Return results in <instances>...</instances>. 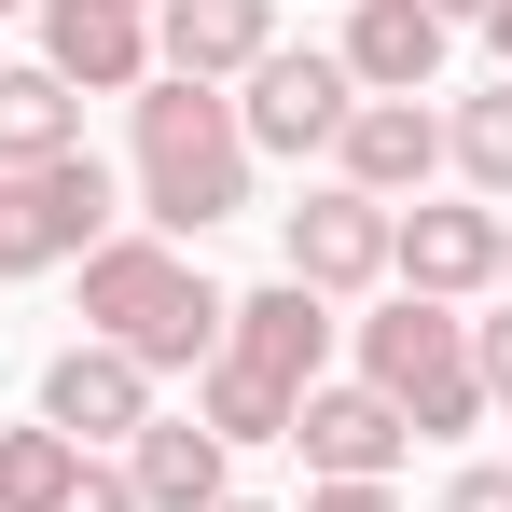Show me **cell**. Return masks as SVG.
Returning a JSON list of instances; mask_svg holds the SVG:
<instances>
[{"label": "cell", "mask_w": 512, "mask_h": 512, "mask_svg": "<svg viewBox=\"0 0 512 512\" xmlns=\"http://www.w3.org/2000/svg\"><path fill=\"white\" fill-rule=\"evenodd\" d=\"M70 512H139V485H125L111 457H84V485H70Z\"/></svg>", "instance_id": "obj_21"}, {"label": "cell", "mask_w": 512, "mask_h": 512, "mask_svg": "<svg viewBox=\"0 0 512 512\" xmlns=\"http://www.w3.org/2000/svg\"><path fill=\"white\" fill-rule=\"evenodd\" d=\"M70 485H84V443L70 429H0V512H70Z\"/></svg>", "instance_id": "obj_18"}, {"label": "cell", "mask_w": 512, "mask_h": 512, "mask_svg": "<svg viewBox=\"0 0 512 512\" xmlns=\"http://www.w3.org/2000/svg\"><path fill=\"white\" fill-rule=\"evenodd\" d=\"M485 42H499V84H512V0H499V14H485Z\"/></svg>", "instance_id": "obj_24"}, {"label": "cell", "mask_w": 512, "mask_h": 512, "mask_svg": "<svg viewBox=\"0 0 512 512\" xmlns=\"http://www.w3.org/2000/svg\"><path fill=\"white\" fill-rule=\"evenodd\" d=\"M499 291H512V222H499Z\"/></svg>", "instance_id": "obj_25"}, {"label": "cell", "mask_w": 512, "mask_h": 512, "mask_svg": "<svg viewBox=\"0 0 512 512\" xmlns=\"http://www.w3.org/2000/svg\"><path fill=\"white\" fill-rule=\"evenodd\" d=\"M429 14H443V28H485V14H499V0H429Z\"/></svg>", "instance_id": "obj_23"}, {"label": "cell", "mask_w": 512, "mask_h": 512, "mask_svg": "<svg viewBox=\"0 0 512 512\" xmlns=\"http://www.w3.org/2000/svg\"><path fill=\"white\" fill-rule=\"evenodd\" d=\"M70 277H84V346H125L139 374H208V360H222V305H236V291H208L194 250H167V236H97Z\"/></svg>", "instance_id": "obj_2"}, {"label": "cell", "mask_w": 512, "mask_h": 512, "mask_svg": "<svg viewBox=\"0 0 512 512\" xmlns=\"http://www.w3.org/2000/svg\"><path fill=\"white\" fill-rule=\"evenodd\" d=\"M167 416V402H153V374H139V360H125V346H56V360H42V429H70V443H111V457H125V443H139V429Z\"/></svg>", "instance_id": "obj_10"}, {"label": "cell", "mask_w": 512, "mask_h": 512, "mask_svg": "<svg viewBox=\"0 0 512 512\" xmlns=\"http://www.w3.org/2000/svg\"><path fill=\"white\" fill-rule=\"evenodd\" d=\"M443 42H457V28H443V14H429V0H346V84L360 97H429L443 84Z\"/></svg>", "instance_id": "obj_14"}, {"label": "cell", "mask_w": 512, "mask_h": 512, "mask_svg": "<svg viewBox=\"0 0 512 512\" xmlns=\"http://www.w3.org/2000/svg\"><path fill=\"white\" fill-rule=\"evenodd\" d=\"M277 250H291V291L346 305V291H374V277H388V208H374V194H346V180H319L305 208H277Z\"/></svg>", "instance_id": "obj_9"}, {"label": "cell", "mask_w": 512, "mask_h": 512, "mask_svg": "<svg viewBox=\"0 0 512 512\" xmlns=\"http://www.w3.org/2000/svg\"><path fill=\"white\" fill-rule=\"evenodd\" d=\"M0 14H42V0H0Z\"/></svg>", "instance_id": "obj_27"}, {"label": "cell", "mask_w": 512, "mask_h": 512, "mask_svg": "<svg viewBox=\"0 0 512 512\" xmlns=\"http://www.w3.org/2000/svg\"><path fill=\"white\" fill-rule=\"evenodd\" d=\"M346 111H360V84H346V56L333 42H277L250 84H236V125H250V153H333L346 139Z\"/></svg>", "instance_id": "obj_6"}, {"label": "cell", "mask_w": 512, "mask_h": 512, "mask_svg": "<svg viewBox=\"0 0 512 512\" xmlns=\"http://www.w3.org/2000/svg\"><path fill=\"white\" fill-rule=\"evenodd\" d=\"M277 56V0H153V70L167 84H250Z\"/></svg>", "instance_id": "obj_13"}, {"label": "cell", "mask_w": 512, "mask_h": 512, "mask_svg": "<svg viewBox=\"0 0 512 512\" xmlns=\"http://www.w3.org/2000/svg\"><path fill=\"white\" fill-rule=\"evenodd\" d=\"M250 125H236V97L222 84H153L125 97V194H139V222L167 236V250H194V236H222L236 208H250Z\"/></svg>", "instance_id": "obj_1"}, {"label": "cell", "mask_w": 512, "mask_h": 512, "mask_svg": "<svg viewBox=\"0 0 512 512\" xmlns=\"http://www.w3.org/2000/svg\"><path fill=\"white\" fill-rule=\"evenodd\" d=\"M139 14H153V0H139Z\"/></svg>", "instance_id": "obj_28"}, {"label": "cell", "mask_w": 512, "mask_h": 512, "mask_svg": "<svg viewBox=\"0 0 512 512\" xmlns=\"http://www.w3.org/2000/svg\"><path fill=\"white\" fill-rule=\"evenodd\" d=\"M291 457H305V485H388V471L416 457V429L388 416V402H374L360 374H346V388L319 374V388L291 402Z\"/></svg>", "instance_id": "obj_8"}, {"label": "cell", "mask_w": 512, "mask_h": 512, "mask_svg": "<svg viewBox=\"0 0 512 512\" xmlns=\"http://www.w3.org/2000/svg\"><path fill=\"white\" fill-rule=\"evenodd\" d=\"M333 374V305L319 291H236L222 305V360L194 374V429H222V443H291V402Z\"/></svg>", "instance_id": "obj_3"}, {"label": "cell", "mask_w": 512, "mask_h": 512, "mask_svg": "<svg viewBox=\"0 0 512 512\" xmlns=\"http://www.w3.org/2000/svg\"><path fill=\"white\" fill-rule=\"evenodd\" d=\"M97 236H125V180L97 167V153L0 167V277H70Z\"/></svg>", "instance_id": "obj_5"}, {"label": "cell", "mask_w": 512, "mask_h": 512, "mask_svg": "<svg viewBox=\"0 0 512 512\" xmlns=\"http://www.w3.org/2000/svg\"><path fill=\"white\" fill-rule=\"evenodd\" d=\"M471 374H485V402H512V305L471 319Z\"/></svg>", "instance_id": "obj_20"}, {"label": "cell", "mask_w": 512, "mask_h": 512, "mask_svg": "<svg viewBox=\"0 0 512 512\" xmlns=\"http://www.w3.org/2000/svg\"><path fill=\"white\" fill-rule=\"evenodd\" d=\"M305 512H402L388 485H305Z\"/></svg>", "instance_id": "obj_22"}, {"label": "cell", "mask_w": 512, "mask_h": 512, "mask_svg": "<svg viewBox=\"0 0 512 512\" xmlns=\"http://www.w3.org/2000/svg\"><path fill=\"white\" fill-rule=\"evenodd\" d=\"M443 512H512V457H471V471L443 485Z\"/></svg>", "instance_id": "obj_19"}, {"label": "cell", "mask_w": 512, "mask_h": 512, "mask_svg": "<svg viewBox=\"0 0 512 512\" xmlns=\"http://www.w3.org/2000/svg\"><path fill=\"white\" fill-rule=\"evenodd\" d=\"M346 346H360V388H374L388 416L416 429V443H457V429L485 416V374H471V305L388 291V305H374Z\"/></svg>", "instance_id": "obj_4"}, {"label": "cell", "mask_w": 512, "mask_h": 512, "mask_svg": "<svg viewBox=\"0 0 512 512\" xmlns=\"http://www.w3.org/2000/svg\"><path fill=\"white\" fill-rule=\"evenodd\" d=\"M222 512H277V499H222Z\"/></svg>", "instance_id": "obj_26"}, {"label": "cell", "mask_w": 512, "mask_h": 512, "mask_svg": "<svg viewBox=\"0 0 512 512\" xmlns=\"http://www.w3.org/2000/svg\"><path fill=\"white\" fill-rule=\"evenodd\" d=\"M333 180L374 194V208H416L429 180H443V111L429 97H360L346 139H333Z\"/></svg>", "instance_id": "obj_11"}, {"label": "cell", "mask_w": 512, "mask_h": 512, "mask_svg": "<svg viewBox=\"0 0 512 512\" xmlns=\"http://www.w3.org/2000/svg\"><path fill=\"white\" fill-rule=\"evenodd\" d=\"M56 153H84V97L28 56V70H0V167H56Z\"/></svg>", "instance_id": "obj_16"}, {"label": "cell", "mask_w": 512, "mask_h": 512, "mask_svg": "<svg viewBox=\"0 0 512 512\" xmlns=\"http://www.w3.org/2000/svg\"><path fill=\"white\" fill-rule=\"evenodd\" d=\"M443 167L471 180L485 208H512V84H485V97H457V111H443Z\"/></svg>", "instance_id": "obj_17"}, {"label": "cell", "mask_w": 512, "mask_h": 512, "mask_svg": "<svg viewBox=\"0 0 512 512\" xmlns=\"http://www.w3.org/2000/svg\"><path fill=\"white\" fill-rule=\"evenodd\" d=\"M42 70L70 97H139L153 84V14L139 0H42Z\"/></svg>", "instance_id": "obj_12"}, {"label": "cell", "mask_w": 512, "mask_h": 512, "mask_svg": "<svg viewBox=\"0 0 512 512\" xmlns=\"http://www.w3.org/2000/svg\"><path fill=\"white\" fill-rule=\"evenodd\" d=\"M111 471L139 485V512H222V499H236V443H222V429H194V416H153Z\"/></svg>", "instance_id": "obj_15"}, {"label": "cell", "mask_w": 512, "mask_h": 512, "mask_svg": "<svg viewBox=\"0 0 512 512\" xmlns=\"http://www.w3.org/2000/svg\"><path fill=\"white\" fill-rule=\"evenodd\" d=\"M388 277L429 291V305L499 291V208H485V194H416V208H388Z\"/></svg>", "instance_id": "obj_7"}]
</instances>
